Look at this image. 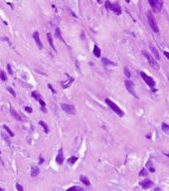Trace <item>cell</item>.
Here are the masks:
<instances>
[{"label": "cell", "mask_w": 169, "mask_h": 191, "mask_svg": "<svg viewBox=\"0 0 169 191\" xmlns=\"http://www.w3.org/2000/svg\"><path fill=\"white\" fill-rule=\"evenodd\" d=\"M147 20H148V24H149V27L151 28V30L154 33L158 34L159 33V27H158L157 22H156V20L153 16V13H152L151 11L147 12Z\"/></svg>", "instance_id": "6da1fadb"}, {"label": "cell", "mask_w": 169, "mask_h": 191, "mask_svg": "<svg viewBox=\"0 0 169 191\" xmlns=\"http://www.w3.org/2000/svg\"><path fill=\"white\" fill-rule=\"evenodd\" d=\"M104 101H105V104H107L108 107L112 109V112H115V113L117 114V116H119V117H123V116H124V113L122 112V109H121L119 107H118V105L115 103V101H112L111 100L108 99V97L104 100Z\"/></svg>", "instance_id": "7a4b0ae2"}, {"label": "cell", "mask_w": 169, "mask_h": 191, "mask_svg": "<svg viewBox=\"0 0 169 191\" xmlns=\"http://www.w3.org/2000/svg\"><path fill=\"white\" fill-rule=\"evenodd\" d=\"M142 55L145 57V59L147 60V62H148V64H149V65H150L152 68H153V69H154L155 71H158V70L160 69L159 64H158L157 62H156V60L151 56V55H150L148 52H146V51L143 50V51H142Z\"/></svg>", "instance_id": "3957f363"}, {"label": "cell", "mask_w": 169, "mask_h": 191, "mask_svg": "<svg viewBox=\"0 0 169 191\" xmlns=\"http://www.w3.org/2000/svg\"><path fill=\"white\" fill-rule=\"evenodd\" d=\"M104 5H105V8H107V9L111 10L112 12H115L116 15H120L121 14V7H120V5L117 2L111 3V1L107 0L105 3H104Z\"/></svg>", "instance_id": "277c9868"}, {"label": "cell", "mask_w": 169, "mask_h": 191, "mask_svg": "<svg viewBox=\"0 0 169 191\" xmlns=\"http://www.w3.org/2000/svg\"><path fill=\"white\" fill-rule=\"evenodd\" d=\"M148 3L150 7L152 8V11L155 13H158L162 10L163 7V1L162 0H148Z\"/></svg>", "instance_id": "5b68a950"}, {"label": "cell", "mask_w": 169, "mask_h": 191, "mask_svg": "<svg viewBox=\"0 0 169 191\" xmlns=\"http://www.w3.org/2000/svg\"><path fill=\"white\" fill-rule=\"evenodd\" d=\"M139 74H140V76H141V78H142V80L144 81L145 82V84L148 86L149 88H151V89H153L155 86H156V83H155V81L153 80V78H151L150 76H148V75H146L144 72H142V71H140L139 72Z\"/></svg>", "instance_id": "8992f818"}, {"label": "cell", "mask_w": 169, "mask_h": 191, "mask_svg": "<svg viewBox=\"0 0 169 191\" xmlns=\"http://www.w3.org/2000/svg\"><path fill=\"white\" fill-rule=\"evenodd\" d=\"M124 85H125V88H126V90H127V92L129 93L130 95H131L132 97H134L135 99H137V96H136V93H135V85L134 83L132 82V81H130V80H126L125 82H124Z\"/></svg>", "instance_id": "52a82bcc"}, {"label": "cell", "mask_w": 169, "mask_h": 191, "mask_svg": "<svg viewBox=\"0 0 169 191\" xmlns=\"http://www.w3.org/2000/svg\"><path fill=\"white\" fill-rule=\"evenodd\" d=\"M61 108L64 112H66L69 114H76L77 113V109H76L75 105H69V104H61Z\"/></svg>", "instance_id": "ba28073f"}, {"label": "cell", "mask_w": 169, "mask_h": 191, "mask_svg": "<svg viewBox=\"0 0 169 191\" xmlns=\"http://www.w3.org/2000/svg\"><path fill=\"white\" fill-rule=\"evenodd\" d=\"M64 160H65V157H64V153H63V147H60V149L58 150V153L56 155V162L59 165H62L64 163Z\"/></svg>", "instance_id": "9c48e42d"}, {"label": "cell", "mask_w": 169, "mask_h": 191, "mask_svg": "<svg viewBox=\"0 0 169 191\" xmlns=\"http://www.w3.org/2000/svg\"><path fill=\"white\" fill-rule=\"evenodd\" d=\"M139 185H140L143 189H149V188H151L152 186L154 185V183L151 180H149V179H144V180H142V181L139 182Z\"/></svg>", "instance_id": "30bf717a"}, {"label": "cell", "mask_w": 169, "mask_h": 191, "mask_svg": "<svg viewBox=\"0 0 169 191\" xmlns=\"http://www.w3.org/2000/svg\"><path fill=\"white\" fill-rule=\"evenodd\" d=\"M33 39L35 40V43L38 46V48L41 49V50L43 49V44H42V42H41L40 36H39V32H38V31H35V32L33 33Z\"/></svg>", "instance_id": "8fae6325"}, {"label": "cell", "mask_w": 169, "mask_h": 191, "mask_svg": "<svg viewBox=\"0 0 169 191\" xmlns=\"http://www.w3.org/2000/svg\"><path fill=\"white\" fill-rule=\"evenodd\" d=\"M9 113H10V114H11V117L14 118V120H16V121H21L22 120H21V117L19 116L18 113H17V112L15 111V109L12 108V107H10L9 108Z\"/></svg>", "instance_id": "7c38bea8"}, {"label": "cell", "mask_w": 169, "mask_h": 191, "mask_svg": "<svg viewBox=\"0 0 169 191\" xmlns=\"http://www.w3.org/2000/svg\"><path fill=\"white\" fill-rule=\"evenodd\" d=\"M47 39H48V42L51 46V48L53 49L54 52H57V49L55 48V45H54V42H53V37H52V34L51 33H47Z\"/></svg>", "instance_id": "4fadbf2b"}, {"label": "cell", "mask_w": 169, "mask_h": 191, "mask_svg": "<svg viewBox=\"0 0 169 191\" xmlns=\"http://www.w3.org/2000/svg\"><path fill=\"white\" fill-rule=\"evenodd\" d=\"M39 173H40V168L36 166V165H34V166L31 167V176L32 177H36L39 175Z\"/></svg>", "instance_id": "5bb4252c"}, {"label": "cell", "mask_w": 169, "mask_h": 191, "mask_svg": "<svg viewBox=\"0 0 169 191\" xmlns=\"http://www.w3.org/2000/svg\"><path fill=\"white\" fill-rule=\"evenodd\" d=\"M146 168L148 169V171H150L152 173L155 172V167H154L153 163H152V160L151 159H148V161L146 162Z\"/></svg>", "instance_id": "9a60e30c"}, {"label": "cell", "mask_w": 169, "mask_h": 191, "mask_svg": "<svg viewBox=\"0 0 169 191\" xmlns=\"http://www.w3.org/2000/svg\"><path fill=\"white\" fill-rule=\"evenodd\" d=\"M55 37H56L58 40L62 41L63 43H65L64 38L62 37V34H61V30H60V28H56V30H55Z\"/></svg>", "instance_id": "2e32d148"}, {"label": "cell", "mask_w": 169, "mask_h": 191, "mask_svg": "<svg viewBox=\"0 0 169 191\" xmlns=\"http://www.w3.org/2000/svg\"><path fill=\"white\" fill-rule=\"evenodd\" d=\"M80 180H81V182L83 184H84V185H87V186H90L91 185V181H90V179L86 176V175H81L80 176Z\"/></svg>", "instance_id": "e0dca14e"}, {"label": "cell", "mask_w": 169, "mask_h": 191, "mask_svg": "<svg viewBox=\"0 0 169 191\" xmlns=\"http://www.w3.org/2000/svg\"><path fill=\"white\" fill-rule=\"evenodd\" d=\"M92 53H94V55L96 57V58H100L101 56V51H100V48L99 47V46H95L94 47V50H92Z\"/></svg>", "instance_id": "ac0fdd59"}, {"label": "cell", "mask_w": 169, "mask_h": 191, "mask_svg": "<svg viewBox=\"0 0 169 191\" xmlns=\"http://www.w3.org/2000/svg\"><path fill=\"white\" fill-rule=\"evenodd\" d=\"M101 61H103L104 66H116L115 63H113L112 61H109L108 59H107V58H103V59H101Z\"/></svg>", "instance_id": "d6986e66"}, {"label": "cell", "mask_w": 169, "mask_h": 191, "mask_svg": "<svg viewBox=\"0 0 169 191\" xmlns=\"http://www.w3.org/2000/svg\"><path fill=\"white\" fill-rule=\"evenodd\" d=\"M1 137L6 141L7 145H11V141H10V138H9V135L5 133H1Z\"/></svg>", "instance_id": "ffe728a7"}, {"label": "cell", "mask_w": 169, "mask_h": 191, "mask_svg": "<svg viewBox=\"0 0 169 191\" xmlns=\"http://www.w3.org/2000/svg\"><path fill=\"white\" fill-rule=\"evenodd\" d=\"M150 50H151V52H152V54L154 55V57L157 59V60H159L160 59V56H159V53H158V51L155 49V47L154 46H152V45H150Z\"/></svg>", "instance_id": "44dd1931"}, {"label": "cell", "mask_w": 169, "mask_h": 191, "mask_svg": "<svg viewBox=\"0 0 169 191\" xmlns=\"http://www.w3.org/2000/svg\"><path fill=\"white\" fill-rule=\"evenodd\" d=\"M39 125L43 127V129H44V131H45V133H49V127H48V125L46 124L45 121H39Z\"/></svg>", "instance_id": "7402d4cb"}, {"label": "cell", "mask_w": 169, "mask_h": 191, "mask_svg": "<svg viewBox=\"0 0 169 191\" xmlns=\"http://www.w3.org/2000/svg\"><path fill=\"white\" fill-rule=\"evenodd\" d=\"M161 129H162V130H163L166 134L169 135V125L165 124V122H163V124L161 125Z\"/></svg>", "instance_id": "603a6c76"}, {"label": "cell", "mask_w": 169, "mask_h": 191, "mask_svg": "<svg viewBox=\"0 0 169 191\" xmlns=\"http://www.w3.org/2000/svg\"><path fill=\"white\" fill-rule=\"evenodd\" d=\"M3 129L7 131V133L9 134V136H11V137H13V136H14V133H13V131H12V130H11L6 125H3Z\"/></svg>", "instance_id": "cb8c5ba5"}, {"label": "cell", "mask_w": 169, "mask_h": 191, "mask_svg": "<svg viewBox=\"0 0 169 191\" xmlns=\"http://www.w3.org/2000/svg\"><path fill=\"white\" fill-rule=\"evenodd\" d=\"M31 96H32V97H34L35 100H37V101H39L40 99H42L41 97V95L38 93L37 91H34V92H32V94H31Z\"/></svg>", "instance_id": "d4e9b609"}, {"label": "cell", "mask_w": 169, "mask_h": 191, "mask_svg": "<svg viewBox=\"0 0 169 191\" xmlns=\"http://www.w3.org/2000/svg\"><path fill=\"white\" fill-rule=\"evenodd\" d=\"M0 79H1L3 82H6V81H7V75H6V73L3 70L0 71Z\"/></svg>", "instance_id": "484cf974"}, {"label": "cell", "mask_w": 169, "mask_h": 191, "mask_svg": "<svg viewBox=\"0 0 169 191\" xmlns=\"http://www.w3.org/2000/svg\"><path fill=\"white\" fill-rule=\"evenodd\" d=\"M123 72H124V75L126 76V78H127V79H130V77H131V73H130V71H129V69H128V67H124Z\"/></svg>", "instance_id": "4316f807"}, {"label": "cell", "mask_w": 169, "mask_h": 191, "mask_svg": "<svg viewBox=\"0 0 169 191\" xmlns=\"http://www.w3.org/2000/svg\"><path fill=\"white\" fill-rule=\"evenodd\" d=\"M146 175H148V172H147L146 168H142L140 172H139V176H146Z\"/></svg>", "instance_id": "83f0119b"}, {"label": "cell", "mask_w": 169, "mask_h": 191, "mask_svg": "<svg viewBox=\"0 0 169 191\" xmlns=\"http://www.w3.org/2000/svg\"><path fill=\"white\" fill-rule=\"evenodd\" d=\"M77 160H78V157H76V156H72V157L69 159V164L72 165V164H74L77 162Z\"/></svg>", "instance_id": "f1b7e54d"}, {"label": "cell", "mask_w": 169, "mask_h": 191, "mask_svg": "<svg viewBox=\"0 0 169 191\" xmlns=\"http://www.w3.org/2000/svg\"><path fill=\"white\" fill-rule=\"evenodd\" d=\"M7 91H8V92H9V93H10V94H11L12 96H13L14 97H16V93H15V91L13 90V89H12V87H9V86H8V87H7Z\"/></svg>", "instance_id": "f546056e"}, {"label": "cell", "mask_w": 169, "mask_h": 191, "mask_svg": "<svg viewBox=\"0 0 169 191\" xmlns=\"http://www.w3.org/2000/svg\"><path fill=\"white\" fill-rule=\"evenodd\" d=\"M68 190H79V191H83L84 189L82 188V187H79V186H72V187H70Z\"/></svg>", "instance_id": "4dcf8cb0"}, {"label": "cell", "mask_w": 169, "mask_h": 191, "mask_svg": "<svg viewBox=\"0 0 169 191\" xmlns=\"http://www.w3.org/2000/svg\"><path fill=\"white\" fill-rule=\"evenodd\" d=\"M7 70H8V72H9V75H13V70H12L11 64H9V63L7 64Z\"/></svg>", "instance_id": "1f68e13d"}, {"label": "cell", "mask_w": 169, "mask_h": 191, "mask_svg": "<svg viewBox=\"0 0 169 191\" xmlns=\"http://www.w3.org/2000/svg\"><path fill=\"white\" fill-rule=\"evenodd\" d=\"M15 187H16V189L18 190V191H23L24 190V188H23V186L21 185V184H19V183H16V185H15Z\"/></svg>", "instance_id": "d6a6232c"}, {"label": "cell", "mask_w": 169, "mask_h": 191, "mask_svg": "<svg viewBox=\"0 0 169 191\" xmlns=\"http://www.w3.org/2000/svg\"><path fill=\"white\" fill-rule=\"evenodd\" d=\"M73 82H74V78H71V79H70V82L68 83V84H66V85H64V86H63V88H64V89H67V88L69 87Z\"/></svg>", "instance_id": "836d02e7"}, {"label": "cell", "mask_w": 169, "mask_h": 191, "mask_svg": "<svg viewBox=\"0 0 169 191\" xmlns=\"http://www.w3.org/2000/svg\"><path fill=\"white\" fill-rule=\"evenodd\" d=\"M24 109H25V112H27L28 113H31L33 112V109H32L31 107H25Z\"/></svg>", "instance_id": "e575fe53"}, {"label": "cell", "mask_w": 169, "mask_h": 191, "mask_svg": "<svg viewBox=\"0 0 169 191\" xmlns=\"http://www.w3.org/2000/svg\"><path fill=\"white\" fill-rule=\"evenodd\" d=\"M48 88L50 89V90H51V92H52V93H53V94H56V91H55V90H54V88L52 87V85H50V84H48Z\"/></svg>", "instance_id": "d590c367"}, {"label": "cell", "mask_w": 169, "mask_h": 191, "mask_svg": "<svg viewBox=\"0 0 169 191\" xmlns=\"http://www.w3.org/2000/svg\"><path fill=\"white\" fill-rule=\"evenodd\" d=\"M163 54H164V56L169 60V52H167V51H163Z\"/></svg>", "instance_id": "8d00e7d4"}, {"label": "cell", "mask_w": 169, "mask_h": 191, "mask_svg": "<svg viewBox=\"0 0 169 191\" xmlns=\"http://www.w3.org/2000/svg\"><path fill=\"white\" fill-rule=\"evenodd\" d=\"M40 163H43L44 162V160H43V157H40V161H39Z\"/></svg>", "instance_id": "74e56055"}, {"label": "cell", "mask_w": 169, "mask_h": 191, "mask_svg": "<svg viewBox=\"0 0 169 191\" xmlns=\"http://www.w3.org/2000/svg\"><path fill=\"white\" fill-rule=\"evenodd\" d=\"M164 155L167 156V157H169V153H164Z\"/></svg>", "instance_id": "f35d334b"}, {"label": "cell", "mask_w": 169, "mask_h": 191, "mask_svg": "<svg viewBox=\"0 0 169 191\" xmlns=\"http://www.w3.org/2000/svg\"><path fill=\"white\" fill-rule=\"evenodd\" d=\"M125 1H126V2H127V3H129V1H130V0H125Z\"/></svg>", "instance_id": "ab89813d"}, {"label": "cell", "mask_w": 169, "mask_h": 191, "mask_svg": "<svg viewBox=\"0 0 169 191\" xmlns=\"http://www.w3.org/2000/svg\"><path fill=\"white\" fill-rule=\"evenodd\" d=\"M98 2H99V3H100V2H101V0H98Z\"/></svg>", "instance_id": "60d3db41"}, {"label": "cell", "mask_w": 169, "mask_h": 191, "mask_svg": "<svg viewBox=\"0 0 169 191\" xmlns=\"http://www.w3.org/2000/svg\"><path fill=\"white\" fill-rule=\"evenodd\" d=\"M0 190H1V191H3L4 189H3V188H1V187H0Z\"/></svg>", "instance_id": "b9f144b4"}, {"label": "cell", "mask_w": 169, "mask_h": 191, "mask_svg": "<svg viewBox=\"0 0 169 191\" xmlns=\"http://www.w3.org/2000/svg\"><path fill=\"white\" fill-rule=\"evenodd\" d=\"M168 79H169V74H168Z\"/></svg>", "instance_id": "7bdbcfd3"}]
</instances>
